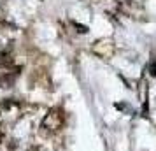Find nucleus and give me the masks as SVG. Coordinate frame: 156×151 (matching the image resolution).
<instances>
[{
	"label": "nucleus",
	"mask_w": 156,
	"mask_h": 151,
	"mask_svg": "<svg viewBox=\"0 0 156 151\" xmlns=\"http://www.w3.org/2000/svg\"><path fill=\"white\" fill-rule=\"evenodd\" d=\"M62 123H63L62 113L56 111V109H53V111H49L48 114L44 116L42 127H44V130H48V132H56V130L62 127Z\"/></svg>",
	"instance_id": "1"
},
{
	"label": "nucleus",
	"mask_w": 156,
	"mask_h": 151,
	"mask_svg": "<svg viewBox=\"0 0 156 151\" xmlns=\"http://www.w3.org/2000/svg\"><path fill=\"white\" fill-rule=\"evenodd\" d=\"M20 114V104L18 102H2L0 104V125L4 121H9V120H14L16 116Z\"/></svg>",
	"instance_id": "2"
},
{
	"label": "nucleus",
	"mask_w": 156,
	"mask_h": 151,
	"mask_svg": "<svg viewBox=\"0 0 156 151\" xmlns=\"http://www.w3.org/2000/svg\"><path fill=\"white\" fill-rule=\"evenodd\" d=\"M4 135H5V132H4V128H2V125H0V142H2V139H4Z\"/></svg>",
	"instance_id": "3"
}]
</instances>
